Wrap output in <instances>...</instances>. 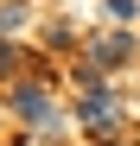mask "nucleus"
Instances as JSON below:
<instances>
[{
  "label": "nucleus",
  "mask_w": 140,
  "mask_h": 146,
  "mask_svg": "<svg viewBox=\"0 0 140 146\" xmlns=\"http://www.w3.org/2000/svg\"><path fill=\"white\" fill-rule=\"evenodd\" d=\"M13 114L32 121V127H57V102H51L45 83H19V89H13Z\"/></svg>",
  "instance_id": "obj_2"
},
{
  "label": "nucleus",
  "mask_w": 140,
  "mask_h": 146,
  "mask_svg": "<svg viewBox=\"0 0 140 146\" xmlns=\"http://www.w3.org/2000/svg\"><path fill=\"white\" fill-rule=\"evenodd\" d=\"M13 64H19V51H13V44H0V76H7Z\"/></svg>",
  "instance_id": "obj_6"
},
{
  "label": "nucleus",
  "mask_w": 140,
  "mask_h": 146,
  "mask_svg": "<svg viewBox=\"0 0 140 146\" xmlns=\"http://www.w3.org/2000/svg\"><path fill=\"white\" fill-rule=\"evenodd\" d=\"M77 89H83V127H96V133H108V127H121V114H127V102H121V95H115L108 83H102V70H77Z\"/></svg>",
  "instance_id": "obj_1"
},
{
  "label": "nucleus",
  "mask_w": 140,
  "mask_h": 146,
  "mask_svg": "<svg viewBox=\"0 0 140 146\" xmlns=\"http://www.w3.org/2000/svg\"><path fill=\"white\" fill-rule=\"evenodd\" d=\"M102 13H108V19H121V26H134V0H102Z\"/></svg>",
  "instance_id": "obj_5"
},
{
  "label": "nucleus",
  "mask_w": 140,
  "mask_h": 146,
  "mask_svg": "<svg viewBox=\"0 0 140 146\" xmlns=\"http://www.w3.org/2000/svg\"><path fill=\"white\" fill-rule=\"evenodd\" d=\"M19 26H26V0H0V44H7Z\"/></svg>",
  "instance_id": "obj_4"
},
{
  "label": "nucleus",
  "mask_w": 140,
  "mask_h": 146,
  "mask_svg": "<svg viewBox=\"0 0 140 146\" xmlns=\"http://www.w3.org/2000/svg\"><path fill=\"white\" fill-rule=\"evenodd\" d=\"M134 51H140V38H134V32H102V38H89V44H83L89 70H115V64H127Z\"/></svg>",
  "instance_id": "obj_3"
},
{
  "label": "nucleus",
  "mask_w": 140,
  "mask_h": 146,
  "mask_svg": "<svg viewBox=\"0 0 140 146\" xmlns=\"http://www.w3.org/2000/svg\"><path fill=\"white\" fill-rule=\"evenodd\" d=\"M102 146H115V140H102Z\"/></svg>",
  "instance_id": "obj_7"
}]
</instances>
